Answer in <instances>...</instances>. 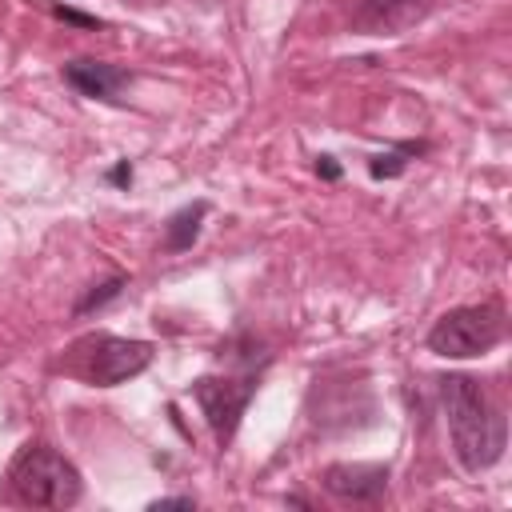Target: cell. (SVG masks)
<instances>
[{
    "instance_id": "6da1fadb",
    "label": "cell",
    "mask_w": 512,
    "mask_h": 512,
    "mask_svg": "<svg viewBox=\"0 0 512 512\" xmlns=\"http://www.w3.org/2000/svg\"><path fill=\"white\" fill-rule=\"evenodd\" d=\"M440 404L448 420L452 448L468 472L492 468L504 452V416L472 376H444L440 380Z\"/></svg>"
},
{
    "instance_id": "7a4b0ae2",
    "label": "cell",
    "mask_w": 512,
    "mask_h": 512,
    "mask_svg": "<svg viewBox=\"0 0 512 512\" xmlns=\"http://www.w3.org/2000/svg\"><path fill=\"white\" fill-rule=\"evenodd\" d=\"M8 484L16 500L36 508H72L84 492L76 464L48 444H24L8 468Z\"/></svg>"
},
{
    "instance_id": "3957f363",
    "label": "cell",
    "mask_w": 512,
    "mask_h": 512,
    "mask_svg": "<svg viewBox=\"0 0 512 512\" xmlns=\"http://www.w3.org/2000/svg\"><path fill=\"white\" fill-rule=\"evenodd\" d=\"M504 340V308L500 304H460L448 308L432 332H428V348L436 356L448 360H472L492 352Z\"/></svg>"
},
{
    "instance_id": "277c9868",
    "label": "cell",
    "mask_w": 512,
    "mask_h": 512,
    "mask_svg": "<svg viewBox=\"0 0 512 512\" xmlns=\"http://www.w3.org/2000/svg\"><path fill=\"white\" fill-rule=\"evenodd\" d=\"M72 352H76V372L100 388L124 384L152 364V344L128 340V336H108V332L80 340Z\"/></svg>"
},
{
    "instance_id": "5b68a950",
    "label": "cell",
    "mask_w": 512,
    "mask_h": 512,
    "mask_svg": "<svg viewBox=\"0 0 512 512\" xmlns=\"http://www.w3.org/2000/svg\"><path fill=\"white\" fill-rule=\"evenodd\" d=\"M252 396H256V372L196 380V400H200V408H204V416H208V424H212L220 444L232 440V432H236V424H240V416H244Z\"/></svg>"
},
{
    "instance_id": "8992f818",
    "label": "cell",
    "mask_w": 512,
    "mask_h": 512,
    "mask_svg": "<svg viewBox=\"0 0 512 512\" xmlns=\"http://www.w3.org/2000/svg\"><path fill=\"white\" fill-rule=\"evenodd\" d=\"M428 12V0H360L352 12V24L360 32H376V36H392L404 32L412 24H420Z\"/></svg>"
},
{
    "instance_id": "52a82bcc",
    "label": "cell",
    "mask_w": 512,
    "mask_h": 512,
    "mask_svg": "<svg viewBox=\"0 0 512 512\" xmlns=\"http://www.w3.org/2000/svg\"><path fill=\"white\" fill-rule=\"evenodd\" d=\"M324 488L340 500L368 504V500L384 496L388 468H380V464H332V468H324Z\"/></svg>"
},
{
    "instance_id": "ba28073f",
    "label": "cell",
    "mask_w": 512,
    "mask_h": 512,
    "mask_svg": "<svg viewBox=\"0 0 512 512\" xmlns=\"http://www.w3.org/2000/svg\"><path fill=\"white\" fill-rule=\"evenodd\" d=\"M64 80H68L80 96L112 100V96L128 84V72L116 68V64H104V60H72V64H64Z\"/></svg>"
},
{
    "instance_id": "9c48e42d",
    "label": "cell",
    "mask_w": 512,
    "mask_h": 512,
    "mask_svg": "<svg viewBox=\"0 0 512 512\" xmlns=\"http://www.w3.org/2000/svg\"><path fill=\"white\" fill-rule=\"evenodd\" d=\"M204 216H208V204H204V200L184 204L180 212H172L168 224H164V248H168V252H184V248H192V240L200 236Z\"/></svg>"
},
{
    "instance_id": "30bf717a",
    "label": "cell",
    "mask_w": 512,
    "mask_h": 512,
    "mask_svg": "<svg viewBox=\"0 0 512 512\" xmlns=\"http://www.w3.org/2000/svg\"><path fill=\"white\" fill-rule=\"evenodd\" d=\"M420 152H424V144H400V148H392V152H384V156H372L368 172H372V176H396V172H404L408 156H420Z\"/></svg>"
},
{
    "instance_id": "8fae6325",
    "label": "cell",
    "mask_w": 512,
    "mask_h": 512,
    "mask_svg": "<svg viewBox=\"0 0 512 512\" xmlns=\"http://www.w3.org/2000/svg\"><path fill=\"white\" fill-rule=\"evenodd\" d=\"M120 288H124V276H112V280H104V284H96L80 304H76V312H92V308H100V304H108L112 296H120Z\"/></svg>"
},
{
    "instance_id": "7c38bea8",
    "label": "cell",
    "mask_w": 512,
    "mask_h": 512,
    "mask_svg": "<svg viewBox=\"0 0 512 512\" xmlns=\"http://www.w3.org/2000/svg\"><path fill=\"white\" fill-rule=\"evenodd\" d=\"M56 16L68 20V24H80V28H96V24H100L96 16H80V12H72V8H56Z\"/></svg>"
},
{
    "instance_id": "4fadbf2b",
    "label": "cell",
    "mask_w": 512,
    "mask_h": 512,
    "mask_svg": "<svg viewBox=\"0 0 512 512\" xmlns=\"http://www.w3.org/2000/svg\"><path fill=\"white\" fill-rule=\"evenodd\" d=\"M152 508H192V496H164V500H152Z\"/></svg>"
},
{
    "instance_id": "5bb4252c",
    "label": "cell",
    "mask_w": 512,
    "mask_h": 512,
    "mask_svg": "<svg viewBox=\"0 0 512 512\" xmlns=\"http://www.w3.org/2000/svg\"><path fill=\"white\" fill-rule=\"evenodd\" d=\"M316 172H320V176H328V180H336V176H340V168L332 164V156H320V160H316Z\"/></svg>"
},
{
    "instance_id": "9a60e30c",
    "label": "cell",
    "mask_w": 512,
    "mask_h": 512,
    "mask_svg": "<svg viewBox=\"0 0 512 512\" xmlns=\"http://www.w3.org/2000/svg\"><path fill=\"white\" fill-rule=\"evenodd\" d=\"M112 180H116V184H124V180H132V168H128V164H120V168L112 172Z\"/></svg>"
}]
</instances>
